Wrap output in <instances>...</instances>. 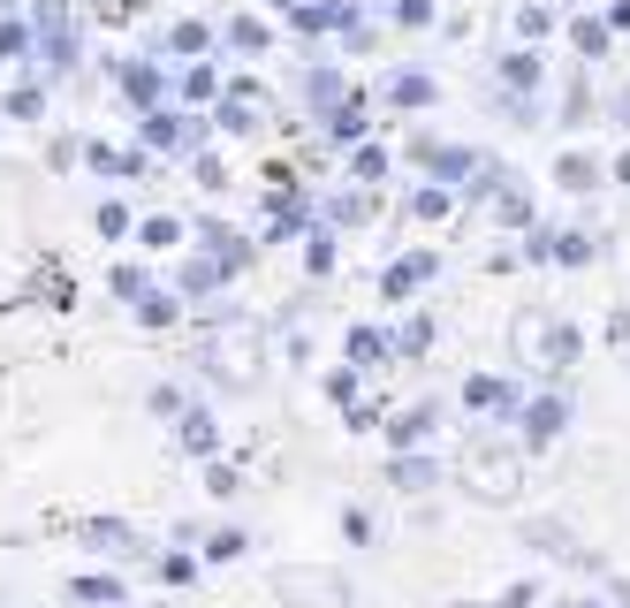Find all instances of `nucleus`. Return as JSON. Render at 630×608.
Segmentation results:
<instances>
[{
	"mask_svg": "<svg viewBox=\"0 0 630 608\" xmlns=\"http://www.w3.org/2000/svg\"><path fill=\"white\" fill-rule=\"evenodd\" d=\"M206 381L252 389V381H258V343H252V335H213V343H206Z\"/></svg>",
	"mask_w": 630,
	"mask_h": 608,
	"instance_id": "obj_3",
	"label": "nucleus"
},
{
	"mask_svg": "<svg viewBox=\"0 0 630 608\" xmlns=\"http://www.w3.org/2000/svg\"><path fill=\"white\" fill-rule=\"evenodd\" d=\"M350 357H357V365H380V357H387V335H373V327H350Z\"/></svg>",
	"mask_w": 630,
	"mask_h": 608,
	"instance_id": "obj_16",
	"label": "nucleus"
},
{
	"mask_svg": "<svg viewBox=\"0 0 630 608\" xmlns=\"http://www.w3.org/2000/svg\"><path fill=\"white\" fill-rule=\"evenodd\" d=\"M463 403L471 411H509V381H486L479 373V381H463Z\"/></svg>",
	"mask_w": 630,
	"mask_h": 608,
	"instance_id": "obj_12",
	"label": "nucleus"
},
{
	"mask_svg": "<svg viewBox=\"0 0 630 608\" xmlns=\"http://www.w3.org/2000/svg\"><path fill=\"white\" fill-rule=\"evenodd\" d=\"M206 487L220 494V502H228V494H244V472H236V464H213V472H206Z\"/></svg>",
	"mask_w": 630,
	"mask_h": 608,
	"instance_id": "obj_19",
	"label": "nucleus"
},
{
	"mask_svg": "<svg viewBox=\"0 0 630 608\" xmlns=\"http://www.w3.org/2000/svg\"><path fill=\"white\" fill-rule=\"evenodd\" d=\"M502 608H540V601H532V586H516V594H509Z\"/></svg>",
	"mask_w": 630,
	"mask_h": 608,
	"instance_id": "obj_28",
	"label": "nucleus"
},
{
	"mask_svg": "<svg viewBox=\"0 0 630 608\" xmlns=\"http://www.w3.org/2000/svg\"><path fill=\"white\" fill-rule=\"evenodd\" d=\"M578 608H600V601H578Z\"/></svg>",
	"mask_w": 630,
	"mask_h": 608,
	"instance_id": "obj_30",
	"label": "nucleus"
},
{
	"mask_svg": "<svg viewBox=\"0 0 630 608\" xmlns=\"http://www.w3.org/2000/svg\"><path fill=\"white\" fill-rule=\"evenodd\" d=\"M274 8H296V0H274Z\"/></svg>",
	"mask_w": 630,
	"mask_h": 608,
	"instance_id": "obj_29",
	"label": "nucleus"
},
{
	"mask_svg": "<svg viewBox=\"0 0 630 608\" xmlns=\"http://www.w3.org/2000/svg\"><path fill=\"white\" fill-rule=\"evenodd\" d=\"M562 190H592V160L570 153V160H562Z\"/></svg>",
	"mask_w": 630,
	"mask_h": 608,
	"instance_id": "obj_21",
	"label": "nucleus"
},
{
	"mask_svg": "<svg viewBox=\"0 0 630 608\" xmlns=\"http://www.w3.org/2000/svg\"><path fill=\"white\" fill-rule=\"evenodd\" d=\"M266 115H274V99H266L258 85H236L228 99H220V122H228V130H258Z\"/></svg>",
	"mask_w": 630,
	"mask_h": 608,
	"instance_id": "obj_5",
	"label": "nucleus"
},
{
	"mask_svg": "<svg viewBox=\"0 0 630 608\" xmlns=\"http://www.w3.org/2000/svg\"><path fill=\"white\" fill-rule=\"evenodd\" d=\"M183 449H190V457H220V426H213V411H183Z\"/></svg>",
	"mask_w": 630,
	"mask_h": 608,
	"instance_id": "obj_9",
	"label": "nucleus"
},
{
	"mask_svg": "<svg viewBox=\"0 0 630 608\" xmlns=\"http://www.w3.org/2000/svg\"><path fill=\"white\" fill-rule=\"evenodd\" d=\"M342 540H373V518L365 510H342Z\"/></svg>",
	"mask_w": 630,
	"mask_h": 608,
	"instance_id": "obj_26",
	"label": "nucleus"
},
{
	"mask_svg": "<svg viewBox=\"0 0 630 608\" xmlns=\"http://www.w3.org/2000/svg\"><path fill=\"white\" fill-rule=\"evenodd\" d=\"M160 586H190V556H168L160 563Z\"/></svg>",
	"mask_w": 630,
	"mask_h": 608,
	"instance_id": "obj_27",
	"label": "nucleus"
},
{
	"mask_svg": "<svg viewBox=\"0 0 630 608\" xmlns=\"http://www.w3.org/2000/svg\"><path fill=\"white\" fill-rule=\"evenodd\" d=\"M175 236H183V228H175V220H145V244H152V252H168Z\"/></svg>",
	"mask_w": 630,
	"mask_h": 608,
	"instance_id": "obj_25",
	"label": "nucleus"
},
{
	"mask_svg": "<svg viewBox=\"0 0 630 608\" xmlns=\"http://www.w3.org/2000/svg\"><path fill=\"white\" fill-rule=\"evenodd\" d=\"M69 594H77V601H91V608H122V578H77Z\"/></svg>",
	"mask_w": 630,
	"mask_h": 608,
	"instance_id": "obj_13",
	"label": "nucleus"
},
{
	"mask_svg": "<svg viewBox=\"0 0 630 608\" xmlns=\"http://www.w3.org/2000/svg\"><path fill=\"white\" fill-rule=\"evenodd\" d=\"M509 85H540V61L532 53H509Z\"/></svg>",
	"mask_w": 630,
	"mask_h": 608,
	"instance_id": "obj_23",
	"label": "nucleus"
},
{
	"mask_svg": "<svg viewBox=\"0 0 630 608\" xmlns=\"http://www.w3.org/2000/svg\"><path fill=\"white\" fill-rule=\"evenodd\" d=\"M137 320H145V327H168V320H175V297H168V290H145V297H137Z\"/></svg>",
	"mask_w": 630,
	"mask_h": 608,
	"instance_id": "obj_15",
	"label": "nucleus"
},
{
	"mask_svg": "<svg viewBox=\"0 0 630 608\" xmlns=\"http://www.w3.org/2000/svg\"><path fill=\"white\" fill-rule=\"evenodd\" d=\"M387 487H403V494H425V487H441V464L419 457V449H403L395 464H387Z\"/></svg>",
	"mask_w": 630,
	"mask_h": 608,
	"instance_id": "obj_6",
	"label": "nucleus"
},
{
	"mask_svg": "<svg viewBox=\"0 0 630 608\" xmlns=\"http://www.w3.org/2000/svg\"><path fill=\"white\" fill-rule=\"evenodd\" d=\"M433 282V252H419V259H395L387 274H380V290L387 297H411V290H425Z\"/></svg>",
	"mask_w": 630,
	"mask_h": 608,
	"instance_id": "obj_8",
	"label": "nucleus"
},
{
	"mask_svg": "<svg viewBox=\"0 0 630 608\" xmlns=\"http://www.w3.org/2000/svg\"><path fill=\"white\" fill-rule=\"evenodd\" d=\"M85 540H99V548H107V556H145V548H137V532H129V524H115V518L85 524Z\"/></svg>",
	"mask_w": 630,
	"mask_h": 608,
	"instance_id": "obj_11",
	"label": "nucleus"
},
{
	"mask_svg": "<svg viewBox=\"0 0 630 608\" xmlns=\"http://www.w3.org/2000/svg\"><path fill=\"white\" fill-rule=\"evenodd\" d=\"M244 548H252V540H244L236 524H220V532H206V563H236Z\"/></svg>",
	"mask_w": 630,
	"mask_h": 608,
	"instance_id": "obj_14",
	"label": "nucleus"
},
{
	"mask_svg": "<svg viewBox=\"0 0 630 608\" xmlns=\"http://www.w3.org/2000/svg\"><path fill=\"white\" fill-rule=\"evenodd\" d=\"M463 479H471L479 502H509V494L524 487V457H516V449H494V441H471V449H463Z\"/></svg>",
	"mask_w": 630,
	"mask_h": 608,
	"instance_id": "obj_1",
	"label": "nucleus"
},
{
	"mask_svg": "<svg viewBox=\"0 0 630 608\" xmlns=\"http://www.w3.org/2000/svg\"><path fill=\"white\" fill-rule=\"evenodd\" d=\"M425 343H433V327H425V320H411V327H403V335H395V350H403V357H419Z\"/></svg>",
	"mask_w": 630,
	"mask_h": 608,
	"instance_id": "obj_22",
	"label": "nucleus"
},
{
	"mask_svg": "<svg viewBox=\"0 0 630 608\" xmlns=\"http://www.w3.org/2000/svg\"><path fill=\"white\" fill-rule=\"evenodd\" d=\"M387 91H395L403 107H425V99H433V85H425V77H395V85H387Z\"/></svg>",
	"mask_w": 630,
	"mask_h": 608,
	"instance_id": "obj_20",
	"label": "nucleus"
},
{
	"mask_svg": "<svg viewBox=\"0 0 630 608\" xmlns=\"http://www.w3.org/2000/svg\"><path fill=\"white\" fill-rule=\"evenodd\" d=\"M145 403H152V419H183V411H190V395L175 389V381H160V389L145 395Z\"/></svg>",
	"mask_w": 630,
	"mask_h": 608,
	"instance_id": "obj_17",
	"label": "nucleus"
},
{
	"mask_svg": "<svg viewBox=\"0 0 630 608\" xmlns=\"http://www.w3.org/2000/svg\"><path fill=\"white\" fill-rule=\"evenodd\" d=\"M327 395H335L342 411H350V395H357V365H350V373H327Z\"/></svg>",
	"mask_w": 630,
	"mask_h": 608,
	"instance_id": "obj_24",
	"label": "nucleus"
},
{
	"mask_svg": "<svg viewBox=\"0 0 630 608\" xmlns=\"http://www.w3.org/2000/svg\"><path fill=\"white\" fill-rule=\"evenodd\" d=\"M274 594L289 608H350V578L342 570H319V563H282L274 570Z\"/></svg>",
	"mask_w": 630,
	"mask_h": 608,
	"instance_id": "obj_2",
	"label": "nucleus"
},
{
	"mask_svg": "<svg viewBox=\"0 0 630 608\" xmlns=\"http://www.w3.org/2000/svg\"><path fill=\"white\" fill-rule=\"evenodd\" d=\"M554 259H562V266H585L592 259V236H554Z\"/></svg>",
	"mask_w": 630,
	"mask_h": 608,
	"instance_id": "obj_18",
	"label": "nucleus"
},
{
	"mask_svg": "<svg viewBox=\"0 0 630 608\" xmlns=\"http://www.w3.org/2000/svg\"><path fill=\"white\" fill-rule=\"evenodd\" d=\"M433 419H441L433 403H411V411H395V419H387V441H395V449H425Z\"/></svg>",
	"mask_w": 630,
	"mask_h": 608,
	"instance_id": "obj_7",
	"label": "nucleus"
},
{
	"mask_svg": "<svg viewBox=\"0 0 630 608\" xmlns=\"http://www.w3.org/2000/svg\"><path fill=\"white\" fill-rule=\"evenodd\" d=\"M532 540H540L547 556H562V563H585V548H578V540H570V524H554V518H540V524H532Z\"/></svg>",
	"mask_w": 630,
	"mask_h": 608,
	"instance_id": "obj_10",
	"label": "nucleus"
},
{
	"mask_svg": "<svg viewBox=\"0 0 630 608\" xmlns=\"http://www.w3.org/2000/svg\"><path fill=\"white\" fill-rule=\"evenodd\" d=\"M562 419H570V403H562L554 389H547V395H532V403L516 411V426H524V449H547V441L562 434Z\"/></svg>",
	"mask_w": 630,
	"mask_h": 608,
	"instance_id": "obj_4",
	"label": "nucleus"
}]
</instances>
